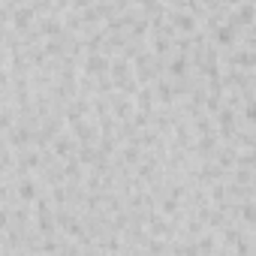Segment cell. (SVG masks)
I'll return each mask as SVG.
<instances>
[{
  "label": "cell",
  "instance_id": "10",
  "mask_svg": "<svg viewBox=\"0 0 256 256\" xmlns=\"http://www.w3.org/2000/svg\"><path fill=\"white\" fill-rule=\"evenodd\" d=\"M253 247H256V229H253Z\"/></svg>",
  "mask_w": 256,
  "mask_h": 256
},
{
  "label": "cell",
  "instance_id": "6",
  "mask_svg": "<svg viewBox=\"0 0 256 256\" xmlns=\"http://www.w3.org/2000/svg\"><path fill=\"white\" fill-rule=\"evenodd\" d=\"M133 102H136V112H148V114H154V112H157V94H154V84L139 88V94L133 96Z\"/></svg>",
  "mask_w": 256,
  "mask_h": 256
},
{
  "label": "cell",
  "instance_id": "1",
  "mask_svg": "<svg viewBox=\"0 0 256 256\" xmlns=\"http://www.w3.org/2000/svg\"><path fill=\"white\" fill-rule=\"evenodd\" d=\"M112 72V58L108 54H84V60H82V76H88V78H102V76H108Z\"/></svg>",
  "mask_w": 256,
  "mask_h": 256
},
{
  "label": "cell",
  "instance_id": "11",
  "mask_svg": "<svg viewBox=\"0 0 256 256\" xmlns=\"http://www.w3.org/2000/svg\"><path fill=\"white\" fill-rule=\"evenodd\" d=\"M118 256H126V253H118Z\"/></svg>",
  "mask_w": 256,
  "mask_h": 256
},
{
  "label": "cell",
  "instance_id": "9",
  "mask_svg": "<svg viewBox=\"0 0 256 256\" xmlns=\"http://www.w3.org/2000/svg\"><path fill=\"white\" fill-rule=\"evenodd\" d=\"M78 163L84 166V169H94L96 166V160H100V148L96 145H78Z\"/></svg>",
  "mask_w": 256,
  "mask_h": 256
},
{
  "label": "cell",
  "instance_id": "8",
  "mask_svg": "<svg viewBox=\"0 0 256 256\" xmlns=\"http://www.w3.org/2000/svg\"><path fill=\"white\" fill-rule=\"evenodd\" d=\"M64 175H66V184H84L88 169L78 163V157H72V160H66V163H64Z\"/></svg>",
  "mask_w": 256,
  "mask_h": 256
},
{
  "label": "cell",
  "instance_id": "7",
  "mask_svg": "<svg viewBox=\"0 0 256 256\" xmlns=\"http://www.w3.org/2000/svg\"><path fill=\"white\" fill-rule=\"evenodd\" d=\"M120 160H124V166H130V169H136L142 160H145V148H139L136 142H126V145H120V154H118Z\"/></svg>",
  "mask_w": 256,
  "mask_h": 256
},
{
  "label": "cell",
  "instance_id": "5",
  "mask_svg": "<svg viewBox=\"0 0 256 256\" xmlns=\"http://www.w3.org/2000/svg\"><path fill=\"white\" fill-rule=\"evenodd\" d=\"M229 22L244 34L250 24H256V4H241V6H235L232 16H229Z\"/></svg>",
  "mask_w": 256,
  "mask_h": 256
},
{
  "label": "cell",
  "instance_id": "2",
  "mask_svg": "<svg viewBox=\"0 0 256 256\" xmlns=\"http://www.w3.org/2000/svg\"><path fill=\"white\" fill-rule=\"evenodd\" d=\"M78 154V139L70 133V130H64L58 139H54V145H52V157L58 160V163H66V160H72Z\"/></svg>",
  "mask_w": 256,
  "mask_h": 256
},
{
  "label": "cell",
  "instance_id": "4",
  "mask_svg": "<svg viewBox=\"0 0 256 256\" xmlns=\"http://www.w3.org/2000/svg\"><path fill=\"white\" fill-rule=\"evenodd\" d=\"M166 76L175 78V82L190 78V76H193V60H190V54H172L169 64H166Z\"/></svg>",
  "mask_w": 256,
  "mask_h": 256
},
{
  "label": "cell",
  "instance_id": "3",
  "mask_svg": "<svg viewBox=\"0 0 256 256\" xmlns=\"http://www.w3.org/2000/svg\"><path fill=\"white\" fill-rule=\"evenodd\" d=\"M106 100H108L112 114L118 118V124L133 120V114H136V102H133V96H124L120 90H114V94H112V96H106Z\"/></svg>",
  "mask_w": 256,
  "mask_h": 256
}]
</instances>
